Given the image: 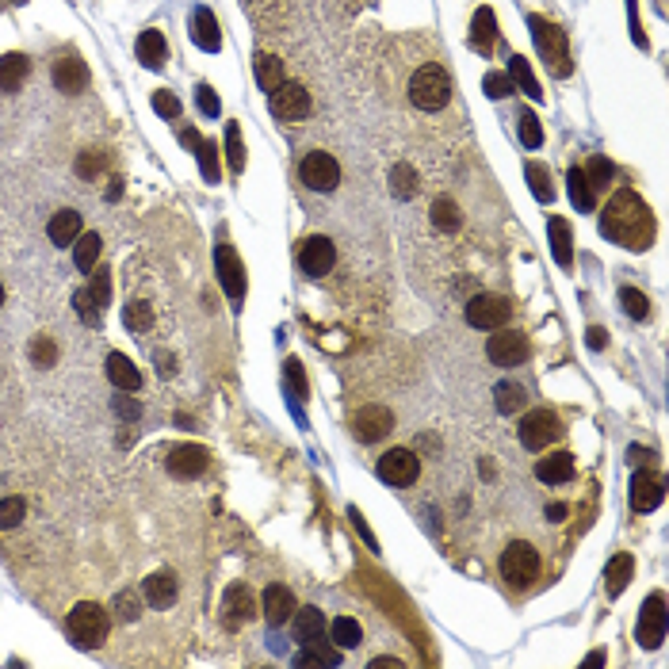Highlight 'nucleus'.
Returning a JSON list of instances; mask_svg holds the SVG:
<instances>
[{"label":"nucleus","instance_id":"4c0bfd02","mask_svg":"<svg viewBox=\"0 0 669 669\" xmlns=\"http://www.w3.org/2000/svg\"><path fill=\"white\" fill-rule=\"evenodd\" d=\"M566 184H570V203L578 207V210H593V184L586 180V173L581 168H570V176H566Z\"/></svg>","mask_w":669,"mask_h":669},{"label":"nucleus","instance_id":"e2e57ef3","mask_svg":"<svg viewBox=\"0 0 669 669\" xmlns=\"http://www.w3.org/2000/svg\"><path fill=\"white\" fill-rule=\"evenodd\" d=\"M605 337H608L605 330H589V345L593 348H605Z\"/></svg>","mask_w":669,"mask_h":669},{"label":"nucleus","instance_id":"72a5a7b5","mask_svg":"<svg viewBox=\"0 0 669 669\" xmlns=\"http://www.w3.org/2000/svg\"><path fill=\"white\" fill-rule=\"evenodd\" d=\"M631 570H635V559L631 554H616V559L608 562V596H620L623 589H628V581H631Z\"/></svg>","mask_w":669,"mask_h":669},{"label":"nucleus","instance_id":"3c124183","mask_svg":"<svg viewBox=\"0 0 669 669\" xmlns=\"http://www.w3.org/2000/svg\"><path fill=\"white\" fill-rule=\"evenodd\" d=\"M126 325H131V330H150V325H153V306L150 303H131V306H126Z\"/></svg>","mask_w":669,"mask_h":669},{"label":"nucleus","instance_id":"9d476101","mask_svg":"<svg viewBox=\"0 0 669 669\" xmlns=\"http://www.w3.org/2000/svg\"><path fill=\"white\" fill-rule=\"evenodd\" d=\"M268 104H272V116L276 119H287V123H298V119L310 116V92L298 81H283L279 89L272 92Z\"/></svg>","mask_w":669,"mask_h":669},{"label":"nucleus","instance_id":"09e8293b","mask_svg":"<svg viewBox=\"0 0 669 669\" xmlns=\"http://www.w3.org/2000/svg\"><path fill=\"white\" fill-rule=\"evenodd\" d=\"M23 512H27L23 497H4V502H0V528H16L23 520Z\"/></svg>","mask_w":669,"mask_h":669},{"label":"nucleus","instance_id":"a19ab883","mask_svg":"<svg viewBox=\"0 0 669 669\" xmlns=\"http://www.w3.org/2000/svg\"><path fill=\"white\" fill-rule=\"evenodd\" d=\"M517 123H520V142H524V146H528V150H539V146H544V126H539L536 111H520Z\"/></svg>","mask_w":669,"mask_h":669},{"label":"nucleus","instance_id":"2eb2a0df","mask_svg":"<svg viewBox=\"0 0 669 669\" xmlns=\"http://www.w3.org/2000/svg\"><path fill=\"white\" fill-rule=\"evenodd\" d=\"M352 429H356V436H360V440L372 444V440H382V436L394 429V414H390L387 406H364L360 414L352 417Z\"/></svg>","mask_w":669,"mask_h":669},{"label":"nucleus","instance_id":"4be33fe9","mask_svg":"<svg viewBox=\"0 0 669 669\" xmlns=\"http://www.w3.org/2000/svg\"><path fill=\"white\" fill-rule=\"evenodd\" d=\"M574 455H566V451H554L547 455V459H539L536 463V478L539 482H547V486H559V482H570L574 478Z\"/></svg>","mask_w":669,"mask_h":669},{"label":"nucleus","instance_id":"cd10ccee","mask_svg":"<svg viewBox=\"0 0 669 669\" xmlns=\"http://www.w3.org/2000/svg\"><path fill=\"white\" fill-rule=\"evenodd\" d=\"M27 73H31V62L23 54H4L0 58V92H16L27 81Z\"/></svg>","mask_w":669,"mask_h":669},{"label":"nucleus","instance_id":"7c9ffc66","mask_svg":"<svg viewBox=\"0 0 669 669\" xmlns=\"http://www.w3.org/2000/svg\"><path fill=\"white\" fill-rule=\"evenodd\" d=\"M295 635H298V643H310V639H322L325 631V616L318 608H295Z\"/></svg>","mask_w":669,"mask_h":669},{"label":"nucleus","instance_id":"4d7b16f0","mask_svg":"<svg viewBox=\"0 0 669 669\" xmlns=\"http://www.w3.org/2000/svg\"><path fill=\"white\" fill-rule=\"evenodd\" d=\"M116 612H119V620H138V596L131 593V589H123L119 596H116Z\"/></svg>","mask_w":669,"mask_h":669},{"label":"nucleus","instance_id":"13d9d810","mask_svg":"<svg viewBox=\"0 0 669 669\" xmlns=\"http://www.w3.org/2000/svg\"><path fill=\"white\" fill-rule=\"evenodd\" d=\"M287 382L298 398H306V379H303V364L298 360H287Z\"/></svg>","mask_w":669,"mask_h":669},{"label":"nucleus","instance_id":"58836bf2","mask_svg":"<svg viewBox=\"0 0 669 669\" xmlns=\"http://www.w3.org/2000/svg\"><path fill=\"white\" fill-rule=\"evenodd\" d=\"M528 184H532V195L539 199V203H551L554 199V184H551V168L532 161L528 165Z\"/></svg>","mask_w":669,"mask_h":669},{"label":"nucleus","instance_id":"680f3d73","mask_svg":"<svg viewBox=\"0 0 669 669\" xmlns=\"http://www.w3.org/2000/svg\"><path fill=\"white\" fill-rule=\"evenodd\" d=\"M116 414H119V417H131V421H134V417L142 414V409H138L134 402H126V398H116Z\"/></svg>","mask_w":669,"mask_h":669},{"label":"nucleus","instance_id":"de8ad7c7","mask_svg":"<svg viewBox=\"0 0 669 669\" xmlns=\"http://www.w3.org/2000/svg\"><path fill=\"white\" fill-rule=\"evenodd\" d=\"M586 180L593 184V188H612V180H616V168H612V161H605V158H593Z\"/></svg>","mask_w":669,"mask_h":669},{"label":"nucleus","instance_id":"f8f14e48","mask_svg":"<svg viewBox=\"0 0 669 669\" xmlns=\"http://www.w3.org/2000/svg\"><path fill=\"white\" fill-rule=\"evenodd\" d=\"M253 620H256L253 593H249V586L234 581V586L226 589V596H222V628L237 631V628H245V623H253Z\"/></svg>","mask_w":669,"mask_h":669},{"label":"nucleus","instance_id":"f257e3e1","mask_svg":"<svg viewBox=\"0 0 669 669\" xmlns=\"http://www.w3.org/2000/svg\"><path fill=\"white\" fill-rule=\"evenodd\" d=\"M601 234L620 241L623 249H650L654 241V215L635 192H616L601 215Z\"/></svg>","mask_w":669,"mask_h":669},{"label":"nucleus","instance_id":"20e7f679","mask_svg":"<svg viewBox=\"0 0 669 669\" xmlns=\"http://www.w3.org/2000/svg\"><path fill=\"white\" fill-rule=\"evenodd\" d=\"M528 27H532L536 50H539V58L547 62V69H554V77H570L574 65H570V50H566V35L544 16H532Z\"/></svg>","mask_w":669,"mask_h":669},{"label":"nucleus","instance_id":"ea45409f","mask_svg":"<svg viewBox=\"0 0 669 669\" xmlns=\"http://www.w3.org/2000/svg\"><path fill=\"white\" fill-rule=\"evenodd\" d=\"M433 222H436L444 234L459 230V207H455L448 195H444V199H436V203H433Z\"/></svg>","mask_w":669,"mask_h":669},{"label":"nucleus","instance_id":"f704fd0d","mask_svg":"<svg viewBox=\"0 0 669 669\" xmlns=\"http://www.w3.org/2000/svg\"><path fill=\"white\" fill-rule=\"evenodd\" d=\"M330 639L340 647V650H352V647H360V639H364V628L356 623L352 616H337L330 623Z\"/></svg>","mask_w":669,"mask_h":669},{"label":"nucleus","instance_id":"a878e982","mask_svg":"<svg viewBox=\"0 0 669 669\" xmlns=\"http://www.w3.org/2000/svg\"><path fill=\"white\" fill-rule=\"evenodd\" d=\"M547 234H551V249H554V261L562 268L574 264V237H570V222L566 219H551L547 222Z\"/></svg>","mask_w":669,"mask_h":669},{"label":"nucleus","instance_id":"473e14b6","mask_svg":"<svg viewBox=\"0 0 669 669\" xmlns=\"http://www.w3.org/2000/svg\"><path fill=\"white\" fill-rule=\"evenodd\" d=\"M298 665H340V647H337V643H318V639H310L306 650L298 654Z\"/></svg>","mask_w":669,"mask_h":669},{"label":"nucleus","instance_id":"bf43d9fd","mask_svg":"<svg viewBox=\"0 0 669 669\" xmlns=\"http://www.w3.org/2000/svg\"><path fill=\"white\" fill-rule=\"evenodd\" d=\"M89 291L96 295V303H99V306H107V291H111L107 272H92V287H89Z\"/></svg>","mask_w":669,"mask_h":669},{"label":"nucleus","instance_id":"7ed1b4c3","mask_svg":"<svg viewBox=\"0 0 669 669\" xmlns=\"http://www.w3.org/2000/svg\"><path fill=\"white\" fill-rule=\"evenodd\" d=\"M409 99L421 111H440L451 99V77L444 65H421L414 77H409Z\"/></svg>","mask_w":669,"mask_h":669},{"label":"nucleus","instance_id":"aec40b11","mask_svg":"<svg viewBox=\"0 0 669 669\" xmlns=\"http://www.w3.org/2000/svg\"><path fill=\"white\" fill-rule=\"evenodd\" d=\"M295 616V593L287 586H268L264 589V620L272 628H283Z\"/></svg>","mask_w":669,"mask_h":669},{"label":"nucleus","instance_id":"f3484780","mask_svg":"<svg viewBox=\"0 0 669 669\" xmlns=\"http://www.w3.org/2000/svg\"><path fill=\"white\" fill-rule=\"evenodd\" d=\"M168 471H173L176 478H199L207 471V448L199 444H180L168 451Z\"/></svg>","mask_w":669,"mask_h":669},{"label":"nucleus","instance_id":"f03ea898","mask_svg":"<svg viewBox=\"0 0 669 669\" xmlns=\"http://www.w3.org/2000/svg\"><path fill=\"white\" fill-rule=\"evenodd\" d=\"M107 628H111V623H107V612L99 608L96 601H81V605L65 616V631H69V639H73V647H81V650L104 647Z\"/></svg>","mask_w":669,"mask_h":669},{"label":"nucleus","instance_id":"39448f33","mask_svg":"<svg viewBox=\"0 0 669 669\" xmlns=\"http://www.w3.org/2000/svg\"><path fill=\"white\" fill-rule=\"evenodd\" d=\"M502 578L509 581V586H517V589H528L532 581L539 578V551L532 544H509L502 551Z\"/></svg>","mask_w":669,"mask_h":669},{"label":"nucleus","instance_id":"ddd939ff","mask_svg":"<svg viewBox=\"0 0 669 669\" xmlns=\"http://www.w3.org/2000/svg\"><path fill=\"white\" fill-rule=\"evenodd\" d=\"M486 352L497 367H517L528 360V340H524L520 330H505V333H493L486 340Z\"/></svg>","mask_w":669,"mask_h":669},{"label":"nucleus","instance_id":"8fccbe9b","mask_svg":"<svg viewBox=\"0 0 669 669\" xmlns=\"http://www.w3.org/2000/svg\"><path fill=\"white\" fill-rule=\"evenodd\" d=\"M482 89H486L490 99H505L509 92H517V84H512L509 73H486V81H482Z\"/></svg>","mask_w":669,"mask_h":669},{"label":"nucleus","instance_id":"bb28decb","mask_svg":"<svg viewBox=\"0 0 669 669\" xmlns=\"http://www.w3.org/2000/svg\"><path fill=\"white\" fill-rule=\"evenodd\" d=\"M107 379L116 382L119 390H138L142 387V372H138L131 360H126L123 352H111L107 356Z\"/></svg>","mask_w":669,"mask_h":669},{"label":"nucleus","instance_id":"49530a36","mask_svg":"<svg viewBox=\"0 0 669 669\" xmlns=\"http://www.w3.org/2000/svg\"><path fill=\"white\" fill-rule=\"evenodd\" d=\"M226 153H230V168H234V173H241V168H245V146H241L237 123L226 126Z\"/></svg>","mask_w":669,"mask_h":669},{"label":"nucleus","instance_id":"37998d69","mask_svg":"<svg viewBox=\"0 0 669 669\" xmlns=\"http://www.w3.org/2000/svg\"><path fill=\"white\" fill-rule=\"evenodd\" d=\"M390 192L398 195V199H409L417 192V173L409 165H398L394 173H390Z\"/></svg>","mask_w":669,"mask_h":669},{"label":"nucleus","instance_id":"0e129e2a","mask_svg":"<svg viewBox=\"0 0 669 669\" xmlns=\"http://www.w3.org/2000/svg\"><path fill=\"white\" fill-rule=\"evenodd\" d=\"M566 517V505H547V520H562Z\"/></svg>","mask_w":669,"mask_h":669},{"label":"nucleus","instance_id":"b1692460","mask_svg":"<svg viewBox=\"0 0 669 669\" xmlns=\"http://www.w3.org/2000/svg\"><path fill=\"white\" fill-rule=\"evenodd\" d=\"M134 50H138V62L146 69H165L168 50H165V35L161 31H142L138 42H134Z\"/></svg>","mask_w":669,"mask_h":669},{"label":"nucleus","instance_id":"c03bdc74","mask_svg":"<svg viewBox=\"0 0 669 669\" xmlns=\"http://www.w3.org/2000/svg\"><path fill=\"white\" fill-rule=\"evenodd\" d=\"M73 303H77V314H81L84 325H99V310H104V306L96 303V295H92L89 287H81V291L73 295Z\"/></svg>","mask_w":669,"mask_h":669},{"label":"nucleus","instance_id":"c756f323","mask_svg":"<svg viewBox=\"0 0 669 669\" xmlns=\"http://www.w3.org/2000/svg\"><path fill=\"white\" fill-rule=\"evenodd\" d=\"M47 234H50L54 245H69V241L81 237V215H77V210H58V215L50 219Z\"/></svg>","mask_w":669,"mask_h":669},{"label":"nucleus","instance_id":"c9c22d12","mask_svg":"<svg viewBox=\"0 0 669 669\" xmlns=\"http://www.w3.org/2000/svg\"><path fill=\"white\" fill-rule=\"evenodd\" d=\"M99 249H104L99 234H81L77 245H73V264L81 268V272H92L96 261H99Z\"/></svg>","mask_w":669,"mask_h":669},{"label":"nucleus","instance_id":"052dcab7","mask_svg":"<svg viewBox=\"0 0 669 669\" xmlns=\"http://www.w3.org/2000/svg\"><path fill=\"white\" fill-rule=\"evenodd\" d=\"M352 520H356V532H360V536L367 539V547H372V551H379V544H375V536H372V532H367V524H364V517H360V512H356V509H352Z\"/></svg>","mask_w":669,"mask_h":669},{"label":"nucleus","instance_id":"79ce46f5","mask_svg":"<svg viewBox=\"0 0 669 669\" xmlns=\"http://www.w3.org/2000/svg\"><path fill=\"white\" fill-rule=\"evenodd\" d=\"M195 153H199V168H203V180H207V184H219V150H215V142H203V138H199Z\"/></svg>","mask_w":669,"mask_h":669},{"label":"nucleus","instance_id":"dca6fc26","mask_svg":"<svg viewBox=\"0 0 669 669\" xmlns=\"http://www.w3.org/2000/svg\"><path fill=\"white\" fill-rule=\"evenodd\" d=\"M54 84H58V92L65 96H77L89 89V65H84L77 54H65V58L54 62Z\"/></svg>","mask_w":669,"mask_h":669},{"label":"nucleus","instance_id":"e433bc0d","mask_svg":"<svg viewBox=\"0 0 669 669\" xmlns=\"http://www.w3.org/2000/svg\"><path fill=\"white\" fill-rule=\"evenodd\" d=\"M256 81H261L264 92H276L283 84V65L279 58H272V54H256Z\"/></svg>","mask_w":669,"mask_h":669},{"label":"nucleus","instance_id":"423d86ee","mask_svg":"<svg viewBox=\"0 0 669 669\" xmlns=\"http://www.w3.org/2000/svg\"><path fill=\"white\" fill-rule=\"evenodd\" d=\"M520 444L528 448V451H544L551 440H559L562 436V425L559 417L551 414V409H532V414H524L520 417Z\"/></svg>","mask_w":669,"mask_h":669},{"label":"nucleus","instance_id":"c85d7f7f","mask_svg":"<svg viewBox=\"0 0 669 669\" xmlns=\"http://www.w3.org/2000/svg\"><path fill=\"white\" fill-rule=\"evenodd\" d=\"M524 402H528V394H524L520 382L505 379V382H497V387H493V406H497V414L512 417V414H520V409H524Z\"/></svg>","mask_w":669,"mask_h":669},{"label":"nucleus","instance_id":"a211bd4d","mask_svg":"<svg viewBox=\"0 0 669 669\" xmlns=\"http://www.w3.org/2000/svg\"><path fill=\"white\" fill-rule=\"evenodd\" d=\"M219 279L226 295L234 298V303H241V295H245V268H241L237 253L230 245H219Z\"/></svg>","mask_w":669,"mask_h":669},{"label":"nucleus","instance_id":"9b49d317","mask_svg":"<svg viewBox=\"0 0 669 669\" xmlns=\"http://www.w3.org/2000/svg\"><path fill=\"white\" fill-rule=\"evenodd\" d=\"M509 303L502 295H475L471 303H467V325H475V330H497V325L509 322Z\"/></svg>","mask_w":669,"mask_h":669},{"label":"nucleus","instance_id":"6ab92c4d","mask_svg":"<svg viewBox=\"0 0 669 669\" xmlns=\"http://www.w3.org/2000/svg\"><path fill=\"white\" fill-rule=\"evenodd\" d=\"M662 497H665V482L658 475H635L631 482V509L635 512H650V509H658L662 505Z\"/></svg>","mask_w":669,"mask_h":669},{"label":"nucleus","instance_id":"338daca9","mask_svg":"<svg viewBox=\"0 0 669 669\" xmlns=\"http://www.w3.org/2000/svg\"><path fill=\"white\" fill-rule=\"evenodd\" d=\"M0 306H4V287H0Z\"/></svg>","mask_w":669,"mask_h":669},{"label":"nucleus","instance_id":"393cba45","mask_svg":"<svg viewBox=\"0 0 669 669\" xmlns=\"http://www.w3.org/2000/svg\"><path fill=\"white\" fill-rule=\"evenodd\" d=\"M493 42H497V16L490 8H478L475 20H471V47L478 54H490Z\"/></svg>","mask_w":669,"mask_h":669},{"label":"nucleus","instance_id":"4468645a","mask_svg":"<svg viewBox=\"0 0 669 669\" xmlns=\"http://www.w3.org/2000/svg\"><path fill=\"white\" fill-rule=\"evenodd\" d=\"M337 261V249L330 237H306L303 245H298V268H303L306 276H325Z\"/></svg>","mask_w":669,"mask_h":669},{"label":"nucleus","instance_id":"5701e85b","mask_svg":"<svg viewBox=\"0 0 669 669\" xmlns=\"http://www.w3.org/2000/svg\"><path fill=\"white\" fill-rule=\"evenodd\" d=\"M146 601L153 605V608H168V605H176V593H180V586H176V578L168 574V570H158V574H150L146 578Z\"/></svg>","mask_w":669,"mask_h":669},{"label":"nucleus","instance_id":"1a4fd4ad","mask_svg":"<svg viewBox=\"0 0 669 669\" xmlns=\"http://www.w3.org/2000/svg\"><path fill=\"white\" fill-rule=\"evenodd\" d=\"M379 478L387 482V486H414L417 475H421V459L409 448H394L379 459Z\"/></svg>","mask_w":669,"mask_h":669},{"label":"nucleus","instance_id":"6e6d98bb","mask_svg":"<svg viewBox=\"0 0 669 669\" xmlns=\"http://www.w3.org/2000/svg\"><path fill=\"white\" fill-rule=\"evenodd\" d=\"M99 168H104V153H99V150H84L77 158V176H84V180L96 176Z\"/></svg>","mask_w":669,"mask_h":669},{"label":"nucleus","instance_id":"2f4dec72","mask_svg":"<svg viewBox=\"0 0 669 669\" xmlns=\"http://www.w3.org/2000/svg\"><path fill=\"white\" fill-rule=\"evenodd\" d=\"M509 77H512V84H520L524 96L544 99V92H539V81H536V73H532V65H528L524 54H512V58H509Z\"/></svg>","mask_w":669,"mask_h":669},{"label":"nucleus","instance_id":"864d4df0","mask_svg":"<svg viewBox=\"0 0 669 669\" xmlns=\"http://www.w3.org/2000/svg\"><path fill=\"white\" fill-rule=\"evenodd\" d=\"M153 111L165 116V119H176L180 116V99L168 92V89H161V92H153Z\"/></svg>","mask_w":669,"mask_h":669},{"label":"nucleus","instance_id":"5fc2aeb1","mask_svg":"<svg viewBox=\"0 0 669 669\" xmlns=\"http://www.w3.org/2000/svg\"><path fill=\"white\" fill-rule=\"evenodd\" d=\"M195 99H199V111H203V116H210V119H215L219 111H222V99L215 96V89H210V84H199V89H195Z\"/></svg>","mask_w":669,"mask_h":669},{"label":"nucleus","instance_id":"69168bd1","mask_svg":"<svg viewBox=\"0 0 669 669\" xmlns=\"http://www.w3.org/2000/svg\"><path fill=\"white\" fill-rule=\"evenodd\" d=\"M372 665H394V669H398V665H402V662H398V658H375Z\"/></svg>","mask_w":669,"mask_h":669},{"label":"nucleus","instance_id":"6e6552de","mask_svg":"<svg viewBox=\"0 0 669 669\" xmlns=\"http://www.w3.org/2000/svg\"><path fill=\"white\" fill-rule=\"evenodd\" d=\"M298 180H303L310 192H333L340 184V168H337V161L330 158V153L314 150V153H306V158L298 161Z\"/></svg>","mask_w":669,"mask_h":669},{"label":"nucleus","instance_id":"603ef678","mask_svg":"<svg viewBox=\"0 0 669 669\" xmlns=\"http://www.w3.org/2000/svg\"><path fill=\"white\" fill-rule=\"evenodd\" d=\"M31 360L39 367H54V360H58V348H54V340L50 337H39L35 345H31Z\"/></svg>","mask_w":669,"mask_h":669},{"label":"nucleus","instance_id":"0eeeda50","mask_svg":"<svg viewBox=\"0 0 669 669\" xmlns=\"http://www.w3.org/2000/svg\"><path fill=\"white\" fill-rule=\"evenodd\" d=\"M635 639L643 650H658L665 643V596L662 593H650L643 612H639V628Z\"/></svg>","mask_w":669,"mask_h":669},{"label":"nucleus","instance_id":"412c9836","mask_svg":"<svg viewBox=\"0 0 669 669\" xmlns=\"http://www.w3.org/2000/svg\"><path fill=\"white\" fill-rule=\"evenodd\" d=\"M192 39H195V47L207 50V54H215L222 47V31H219V20H215V12H210V8H195V16H192Z\"/></svg>","mask_w":669,"mask_h":669},{"label":"nucleus","instance_id":"a18cd8bd","mask_svg":"<svg viewBox=\"0 0 669 669\" xmlns=\"http://www.w3.org/2000/svg\"><path fill=\"white\" fill-rule=\"evenodd\" d=\"M620 303H623V310L635 318V322H643L647 314H650V303H647V295L643 291H635V287H623L620 291Z\"/></svg>","mask_w":669,"mask_h":669}]
</instances>
